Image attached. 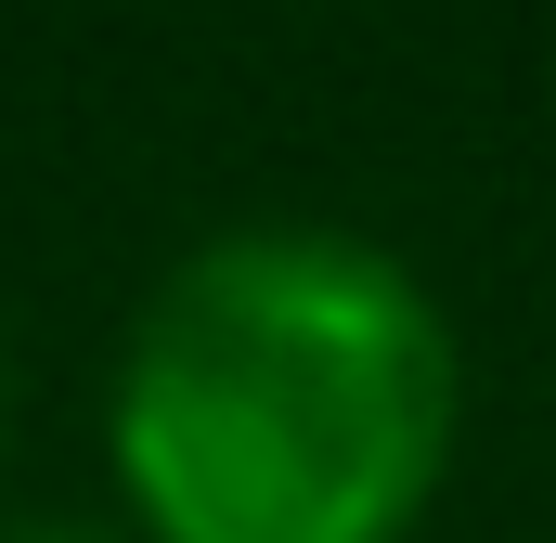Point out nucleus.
Segmentation results:
<instances>
[{"instance_id":"f257e3e1","label":"nucleus","mask_w":556,"mask_h":543,"mask_svg":"<svg viewBox=\"0 0 556 543\" xmlns=\"http://www.w3.org/2000/svg\"><path fill=\"white\" fill-rule=\"evenodd\" d=\"M104 440L142 543H402L453 453V324L402 247L247 220L142 298Z\"/></svg>"},{"instance_id":"f03ea898","label":"nucleus","mask_w":556,"mask_h":543,"mask_svg":"<svg viewBox=\"0 0 556 543\" xmlns=\"http://www.w3.org/2000/svg\"><path fill=\"white\" fill-rule=\"evenodd\" d=\"M0 543H142V531H104V518H13Z\"/></svg>"},{"instance_id":"7ed1b4c3","label":"nucleus","mask_w":556,"mask_h":543,"mask_svg":"<svg viewBox=\"0 0 556 543\" xmlns=\"http://www.w3.org/2000/svg\"><path fill=\"white\" fill-rule=\"evenodd\" d=\"M0 427H13V350H0Z\"/></svg>"}]
</instances>
